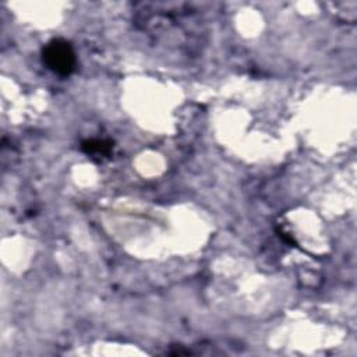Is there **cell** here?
<instances>
[{"mask_svg":"<svg viewBox=\"0 0 357 357\" xmlns=\"http://www.w3.org/2000/svg\"><path fill=\"white\" fill-rule=\"evenodd\" d=\"M81 149L86 155H93V156H109L113 144L107 139H99V138H92V139H85L81 144Z\"/></svg>","mask_w":357,"mask_h":357,"instance_id":"2","label":"cell"},{"mask_svg":"<svg viewBox=\"0 0 357 357\" xmlns=\"http://www.w3.org/2000/svg\"><path fill=\"white\" fill-rule=\"evenodd\" d=\"M42 59L46 67L61 77L70 75L75 68V53L73 46L64 39L50 40L42 52Z\"/></svg>","mask_w":357,"mask_h":357,"instance_id":"1","label":"cell"}]
</instances>
